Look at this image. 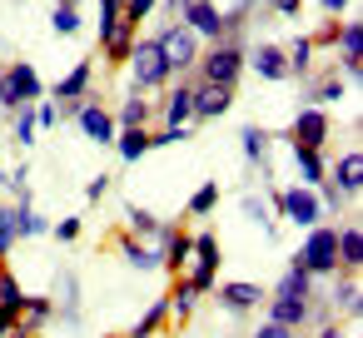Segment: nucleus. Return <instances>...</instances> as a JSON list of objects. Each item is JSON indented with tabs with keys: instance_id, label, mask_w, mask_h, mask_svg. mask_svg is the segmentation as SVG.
<instances>
[{
	"instance_id": "nucleus-3",
	"label": "nucleus",
	"mask_w": 363,
	"mask_h": 338,
	"mask_svg": "<svg viewBox=\"0 0 363 338\" xmlns=\"http://www.w3.org/2000/svg\"><path fill=\"white\" fill-rule=\"evenodd\" d=\"M298 264H303L313 278H333V274H338V229L318 219V224L308 229V239L298 244Z\"/></svg>"
},
{
	"instance_id": "nucleus-24",
	"label": "nucleus",
	"mask_w": 363,
	"mask_h": 338,
	"mask_svg": "<svg viewBox=\"0 0 363 338\" xmlns=\"http://www.w3.org/2000/svg\"><path fill=\"white\" fill-rule=\"evenodd\" d=\"M11 214H16V234H21V239H40V234H45V219L35 214V204H30V194H26V189H21V199H16V209H11Z\"/></svg>"
},
{
	"instance_id": "nucleus-28",
	"label": "nucleus",
	"mask_w": 363,
	"mask_h": 338,
	"mask_svg": "<svg viewBox=\"0 0 363 338\" xmlns=\"http://www.w3.org/2000/svg\"><path fill=\"white\" fill-rule=\"evenodd\" d=\"M115 150H120L125 164L145 159V154H150V130H120V135H115Z\"/></svg>"
},
{
	"instance_id": "nucleus-53",
	"label": "nucleus",
	"mask_w": 363,
	"mask_h": 338,
	"mask_svg": "<svg viewBox=\"0 0 363 338\" xmlns=\"http://www.w3.org/2000/svg\"><path fill=\"white\" fill-rule=\"evenodd\" d=\"M318 338H343V328H338V323H323V328H318Z\"/></svg>"
},
{
	"instance_id": "nucleus-18",
	"label": "nucleus",
	"mask_w": 363,
	"mask_h": 338,
	"mask_svg": "<svg viewBox=\"0 0 363 338\" xmlns=\"http://www.w3.org/2000/svg\"><path fill=\"white\" fill-rule=\"evenodd\" d=\"M358 269H363V229L358 224H343L338 229V274L358 278Z\"/></svg>"
},
{
	"instance_id": "nucleus-10",
	"label": "nucleus",
	"mask_w": 363,
	"mask_h": 338,
	"mask_svg": "<svg viewBox=\"0 0 363 338\" xmlns=\"http://www.w3.org/2000/svg\"><path fill=\"white\" fill-rule=\"evenodd\" d=\"M179 26H189L204 45L224 40V11L214 6V0H184V11H179Z\"/></svg>"
},
{
	"instance_id": "nucleus-8",
	"label": "nucleus",
	"mask_w": 363,
	"mask_h": 338,
	"mask_svg": "<svg viewBox=\"0 0 363 338\" xmlns=\"http://www.w3.org/2000/svg\"><path fill=\"white\" fill-rule=\"evenodd\" d=\"M70 120H75V125H80V135H85V140H95V145H115V135H120L115 115H110L100 100H80V105H70Z\"/></svg>"
},
{
	"instance_id": "nucleus-17",
	"label": "nucleus",
	"mask_w": 363,
	"mask_h": 338,
	"mask_svg": "<svg viewBox=\"0 0 363 338\" xmlns=\"http://www.w3.org/2000/svg\"><path fill=\"white\" fill-rule=\"evenodd\" d=\"M269 323H279V328L313 323V298H269Z\"/></svg>"
},
{
	"instance_id": "nucleus-51",
	"label": "nucleus",
	"mask_w": 363,
	"mask_h": 338,
	"mask_svg": "<svg viewBox=\"0 0 363 338\" xmlns=\"http://www.w3.org/2000/svg\"><path fill=\"white\" fill-rule=\"evenodd\" d=\"M105 189H110V179H105V174H95V179H90V189H85V199H90V204H95V199H100V194H105Z\"/></svg>"
},
{
	"instance_id": "nucleus-25",
	"label": "nucleus",
	"mask_w": 363,
	"mask_h": 338,
	"mask_svg": "<svg viewBox=\"0 0 363 338\" xmlns=\"http://www.w3.org/2000/svg\"><path fill=\"white\" fill-rule=\"evenodd\" d=\"M150 115H155V110H150V100H145V95H130V100L120 105L115 125H120V130H150Z\"/></svg>"
},
{
	"instance_id": "nucleus-32",
	"label": "nucleus",
	"mask_w": 363,
	"mask_h": 338,
	"mask_svg": "<svg viewBox=\"0 0 363 338\" xmlns=\"http://www.w3.org/2000/svg\"><path fill=\"white\" fill-rule=\"evenodd\" d=\"M284 55H289V70H294V75H308V70H313V40H308V35H294V45H289Z\"/></svg>"
},
{
	"instance_id": "nucleus-31",
	"label": "nucleus",
	"mask_w": 363,
	"mask_h": 338,
	"mask_svg": "<svg viewBox=\"0 0 363 338\" xmlns=\"http://www.w3.org/2000/svg\"><path fill=\"white\" fill-rule=\"evenodd\" d=\"M333 303H338L348 318H358V278H348V274H333Z\"/></svg>"
},
{
	"instance_id": "nucleus-52",
	"label": "nucleus",
	"mask_w": 363,
	"mask_h": 338,
	"mask_svg": "<svg viewBox=\"0 0 363 338\" xmlns=\"http://www.w3.org/2000/svg\"><path fill=\"white\" fill-rule=\"evenodd\" d=\"M348 6H353V0H318V11H323V16H343Z\"/></svg>"
},
{
	"instance_id": "nucleus-13",
	"label": "nucleus",
	"mask_w": 363,
	"mask_h": 338,
	"mask_svg": "<svg viewBox=\"0 0 363 338\" xmlns=\"http://www.w3.org/2000/svg\"><path fill=\"white\" fill-rule=\"evenodd\" d=\"M90 85H95V65L90 60H80L65 80H55V105L70 115V105H80V100H90Z\"/></svg>"
},
{
	"instance_id": "nucleus-50",
	"label": "nucleus",
	"mask_w": 363,
	"mask_h": 338,
	"mask_svg": "<svg viewBox=\"0 0 363 338\" xmlns=\"http://www.w3.org/2000/svg\"><path fill=\"white\" fill-rule=\"evenodd\" d=\"M95 6H100V26L105 21H120V0H95Z\"/></svg>"
},
{
	"instance_id": "nucleus-12",
	"label": "nucleus",
	"mask_w": 363,
	"mask_h": 338,
	"mask_svg": "<svg viewBox=\"0 0 363 338\" xmlns=\"http://www.w3.org/2000/svg\"><path fill=\"white\" fill-rule=\"evenodd\" d=\"M229 105H234V90L194 80V100H189V125H194V120H219V115H224Z\"/></svg>"
},
{
	"instance_id": "nucleus-2",
	"label": "nucleus",
	"mask_w": 363,
	"mask_h": 338,
	"mask_svg": "<svg viewBox=\"0 0 363 338\" xmlns=\"http://www.w3.org/2000/svg\"><path fill=\"white\" fill-rule=\"evenodd\" d=\"M194 75H199L204 85H224V90H239V80H244V40L224 35V40H214V45H199Z\"/></svg>"
},
{
	"instance_id": "nucleus-6",
	"label": "nucleus",
	"mask_w": 363,
	"mask_h": 338,
	"mask_svg": "<svg viewBox=\"0 0 363 338\" xmlns=\"http://www.w3.org/2000/svg\"><path fill=\"white\" fill-rule=\"evenodd\" d=\"M160 40H164V55H169V70L174 75H184V70H194V60H199V35L189 30V26H179V21H169L164 30H160Z\"/></svg>"
},
{
	"instance_id": "nucleus-33",
	"label": "nucleus",
	"mask_w": 363,
	"mask_h": 338,
	"mask_svg": "<svg viewBox=\"0 0 363 338\" xmlns=\"http://www.w3.org/2000/svg\"><path fill=\"white\" fill-rule=\"evenodd\" d=\"M214 209H219V184L209 179V184H199V189H194V199H189V214H194V219H209Z\"/></svg>"
},
{
	"instance_id": "nucleus-20",
	"label": "nucleus",
	"mask_w": 363,
	"mask_h": 338,
	"mask_svg": "<svg viewBox=\"0 0 363 338\" xmlns=\"http://www.w3.org/2000/svg\"><path fill=\"white\" fill-rule=\"evenodd\" d=\"M343 90H348V80H343L338 70H318V75L308 80V105L328 110V105H338V100H343Z\"/></svg>"
},
{
	"instance_id": "nucleus-43",
	"label": "nucleus",
	"mask_w": 363,
	"mask_h": 338,
	"mask_svg": "<svg viewBox=\"0 0 363 338\" xmlns=\"http://www.w3.org/2000/svg\"><path fill=\"white\" fill-rule=\"evenodd\" d=\"M125 214H130V229H135V234H160V219H155L150 209H135V204H130Z\"/></svg>"
},
{
	"instance_id": "nucleus-42",
	"label": "nucleus",
	"mask_w": 363,
	"mask_h": 338,
	"mask_svg": "<svg viewBox=\"0 0 363 338\" xmlns=\"http://www.w3.org/2000/svg\"><path fill=\"white\" fill-rule=\"evenodd\" d=\"M338 26H343V21H338V16H328V21H323V30H318V35H308V40H313V50H333V45H338Z\"/></svg>"
},
{
	"instance_id": "nucleus-41",
	"label": "nucleus",
	"mask_w": 363,
	"mask_h": 338,
	"mask_svg": "<svg viewBox=\"0 0 363 338\" xmlns=\"http://www.w3.org/2000/svg\"><path fill=\"white\" fill-rule=\"evenodd\" d=\"M155 6H160V0H120V16H125V21L140 30V26L150 21V11H155Z\"/></svg>"
},
{
	"instance_id": "nucleus-34",
	"label": "nucleus",
	"mask_w": 363,
	"mask_h": 338,
	"mask_svg": "<svg viewBox=\"0 0 363 338\" xmlns=\"http://www.w3.org/2000/svg\"><path fill=\"white\" fill-rule=\"evenodd\" d=\"M333 50H343V55H363V26H358V21H343Z\"/></svg>"
},
{
	"instance_id": "nucleus-27",
	"label": "nucleus",
	"mask_w": 363,
	"mask_h": 338,
	"mask_svg": "<svg viewBox=\"0 0 363 338\" xmlns=\"http://www.w3.org/2000/svg\"><path fill=\"white\" fill-rule=\"evenodd\" d=\"M164 318H169V298H160V303H150L140 318H135V328L125 333V338H155L160 328H164Z\"/></svg>"
},
{
	"instance_id": "nucleus-44",
	"label": "nucleus",
	"mask_w": 363,
	"mask_h": 338,
	"mask_svg": "<svg viewBox=\"0 0 363 338\" xmlns=\"http://www.w3.org/2000/svg\"><path fill=\"white\" fill-rule=\"evenodd\" d=\"M65 120V110L55 105V100H45V105H35V125H45V130H55Z\"/></svg>"
},
{
	"instance_id": "nucleus-38",
	"label": "nucleus",
	"mask_w": 363,
	"mask_h": 338,
	"mask_svg": "<svg viewBox=\"0 0 363 338\" xmlns=\"http://www.w3.org/2000/svg\"><path fill=\"white\" fill-rule=\"evenodd\" d=\"M21 298H26V288H21V278L6 269V264H0V303H6V308H21Z\"/></svg>"
},
{
	"instance_id": "nucleus-14",
	"label": "nucleus",
	"mask_w": 363,
	"mask_h": 338,
	"mask_svg": "<svg viewBox=\"0 0 363 338\" xmlns=\"http://www.w3.org/2000/svg\"><path fill=\"white\" fill-rule=\"evenodd\" d=\"M100 45H105V60L110 65H125L130 60V50H135V26L120 16V21H105L100 26Z\"/></svg>"
},
{
	"instance_id": "nucleus-30",
	"label": "nucleus",
	"mask_w": 363,
	"mask_h": 338,
	"mask_svg": "<svg viewBox=\"0 0 363 338\" xmlns=\"http://www.w3.org/2000/svg\"><path fill=\"white\" fill-rule=\"evenodd\" d=\"M214 278H219V259H194L189 274H184V283L194 293H214Z\"/></svg>"
},
{
	"instance_id": "nucleus-19",
	"label": "nucleus",
	"mask_w": 363,
	"mask_h": 338,
	"mask_svg": "<svg viewBox=\"0 0 363 338\" xmlns=\"http://www.w3.org/2000/svg\"><path fill=\"white\" fill-rule=\"evenodd\" d=\"M219 303H224L229 313H249V308L264 303V288L249 283V278H234V283H219Z\"/></svg>"
},
{
	"instance_id": "nucleus-35",
	"label": "nucleus",
	"mask_w": 363,
	"mask_h": 338,
	"mask_svg": "<svg viewBox=\"0 0 363 338\" xmlns=\"http://www.w3.org/2000/svg\"><path fill=\"white\" fill-rule=\"evenodd\" d=\"M189 244H194V254H189V259H224V249H219L214 229H194V234H189Z\"/></svg>"
},
{
	"instance_id": "nucleus-1",
	"label": "nucleus",
	"mask_w": 363,
	"mask_h": 338,
	"mask_svg": "<svg viewBox=\"0 0 363 338\" xmlns=\"http://www.w3.org/2000/svg\"><path fill=\"white\" fill-rule=\"evenodd\" d=\"M130 95H155V90H164L169 80H174V70H169V55H164V40L160 35H135V50H130Z\"/></svg>"
},
{
	"instance_id": "nucleus-21",
	"label": "nucleus",
	"mask_w": 363,
	"mask_h": 338,
	"mask_svg": "<svg viewBox=\"0 0 363 338\" xmlns=\"http://www.w3.org/2000/svg\"><path fill=\"white\" fill-rule=\"evenodd\" d=\"M274 298H313V274L298 264V254L289 259V269H284V278L274 283Z\"/></svg>"
},
{
	"instance_id": "nucleus-5",
	"label": "nucleus",
	"mask_w": 363,
	"mask_h": 338,
	"mask_svg": "<svg viewBox=\"0 0 363 338\" xmlns=\"http://www.w3.org/2000/svg\"><path fill=\"white\" fill-rule=\"evenodd\" d=\"M274 209H279L289 224H298V229H313V224L323 219V204H318V189H313V184H289V189H279V194H274Z\"/></svg>"
},
{
	"instance_id": "nucleus-15",
	"label": "nucleus",
	"mask_w": 363,
	"mask_h": 338,
	"mask_svg": "<svg viewBox=\"0 0 363 338\" xmlns=\"http://www.w3.org/2000/svg\"><path fill=\"white\" fill-rule=\"evenodd\" d=\"M328 184H333L343 199H358V189H363V154H358V150H348L343 159H333Z\"/></svg>"
},
{
	"instance_id": "nucleus-39",
	"label": "nucleus",
	"mask_w": 363,
	"mask_h": 338,
	"mask_svg": "<svg viewBox=\"0 0 363 338\" xmlns=\"http://www.w3.org/2000/svg\"><path fill=\"white\" fill-rule=\"evenodd\" d=\"M50 26H55V35H75L80 30V6H55L50 11Z\"/></svg>"
},
{
	"instance_id": "nucleus-49",
	"label": "nucleus",
	"mask_w": 363,
	"mask_h": 338,
	"mask_svg": "<svg viewBox=\"0 0 363 338\" xmlns=\"http://www.w3.org/2000/svg\"><path fill=\"white\" fill-rule=\"evenodd\" d=\"M298 6H303V0H269L274 16H298Z\"/></svg>"
},
{
	"instance_id": "nucleus-16",
	"label": "nucleus",
	"mask_w": 363,
	"mask_h": 338,
	"mask_svg": "<svg viewBox=\"0 0 363 338\" xmlns=\"http://www.w3.org/2000/svg\"><path fill=\"white\" fill-rule=\"evenodd\" d=\"M115 249H120L125 264H135V269H145V274L160 269V244H150V239L135 234V229H130V234H115Z\"/></svg>"
},
{
	"instance_id": "nucleus-36",
	"label": "nucleus",
	"mask_w": 363,
	"mask_h": 338,
	"mask_svg": "<svg viewBox=\"0 0 363 338\" xmlns=\"http://www.w3.org/2000/svg\"><path fill=\"white\" fill-rule=\"evenodd\" d=\"M194 298H199V293H194V288L184 283V274H174V293H169V308H174L179 318H189V313H194Z\"/></svg>"
},
{
	"instance_id": "nucleus-11",
	"label": "nucleus",
	"mask_w": 363,
	"mask_h": 338,
	"mask_svg": "<svg viewBox=\"0 0 363 338\" xmlns=\"http://www.w3.org/2000/svg\"><path fill=\"white\" fill-rule=\"evenodd\" d=\"M160 264L169 269V274H184V264H189V254H194V244H189V229H179V224H160Z\"/></svg>"
},
{
	"instance_id": "nucleus-37",
	"label": "nucleus",
	"mask_w": 363,
	"mask_h": 338,
	"mask_svg": "<svg viewBox=\"0 0 363 338\" xmlns=\"http://www.w3.org/2000/svg\"><path fill=\"white\" fill-rule=\"evenodd\" d=\"M16 214H11V204H0V264L11 259V249H16Z\"/></svg>"
},
{
	"instance_id": "nucleus-47",
	"label": "nucleus",
	"mask_w": 363,
	"mask_h": 338,
	"mask_svg": "<svg viewBox=\"0 0 363 338\" xmlns=\"http://www.w3.org/2000/svg\"><path fill=\"white\" fill-rule=\"evenodd\" d=\"M16 323H21V308H6V303H0V338H11Z\"/></svg>"
},
{
	"instance_id": "nucleus-4",
	"label": "nucleus",
	"mask_w": 363,
	"mask_h": 338,
	"mask_svg": "<svg viewBox=\"0 0 363 338\" xmlns=\"http://www.w3.org/2000/svg\"><path fill=\"white\" fill-rule=\"evenodd\" d=\"M45 95V80L35 75V65L16 60L0 70V110H26V105H40Z\"/></svg>"
},
{
	"instance_id": "nucleus-40",
	"label": "nucleus",
	"mask_w": 363,
	"mask_h": 338,
	"mask_svg": "<svg viewBox=\"0 0 363 338\" xmlns=\"http://www.w3.org/2000/svg\"><path fill=\"white\" fill-rule=\"evenodd\" d=\"M11 115H16V125H11V130H16V145H30V140H35V130H40V125H35V105L11 110Z\"/></svg>"
},
{
	"instance_id": "nucleus-45",
	"label": "nucleus",
	"mask_w": 363,
	"mask_h": 338,
	"mask_svg": "<svg viewBox=\"0 0 363 338\" xmlns=\"http://www.w3.org/2000/svg\"><path fill=\"white\" fill-rule=\"evenodd\" d=\"M244 214H249V219H259V224H264V229L274 234V219H269V209H264V199H244Z\"/></svg>"
},
{
	"instance_id": "nucleus-7",
	"label": "nucleus",
	"mask_w": 363,
	"mask_h": 338,
	"mask_svg": "<svg viewBox=\"0 0 363 338\" xmlns=\"http://www.w3.org/2000/svg\"><path fill=\"white\" fill-rule=\"evenodd\" d=\"M244 70H254V75H259V80H269V85H279V80H289V75H294V70H289L284 45H274V40L244 45Z\"/></svg>"
},
{
	"instance_id": "nucleus-9",
	"label": "nucleus",
	"mask_w": 363,
	"mask_h": 338,
	"mask_svg": "<svg viewBox=\"0 0 363 338\" xmlns=\"http://www.w3.org/2000/svg\"><path fill=\"white\" fill-rule=\"evenodd\" d=\"M328 135H333V120H328V110H318V105H303V110L294 115V125L284 130L289 145H313V150H323Z\"/></svg>"
},
{
	"instance_id": "nucleus-26",
	"label": "nucleus",
	"mask_w": 363,
	"mask_h": 338,
	"mask_svg": "<svg viewBox=\"0 0 363 338\" xmlns=\"http://www.w3.org/2000/svg\"><path fill=\"white\" fill-rule=\"evenodd\" d=\"M239 145H244V154H249V164H254V169H264V164H269V130L244 125V130H239Z\"/></svg>"
},
{
	"instance_id": "nucleus-29",
	"label": "nucleus",
	"mask_w": 363,
	"mask_h": 338,
	"mask_svg": "<svg viewBox=\"0 0 363 338\" xmlns=\"http://www.w3.org/2000/svg\"><path fill=\"white\" fill-rule=\"evenodd\" d=\"M50 313H55V303H50L45 293H26V298H21V323H26L30 333H35L40 323H50Z\"/></svg>"
},
{
	"instance_id": "nucleus-23",
	"label": "nucleus",
	"mask_w": 363,
	"mask_h": 338,
	"mask_svg": "<svg viewBox=\"0 0 363 338\" xmlns=\"http://www.w3.org/2000/svg\"><path fill=\"white\" fill-rule=\"evenodd\" d=\"M189 100H194V80H179V85L164 95V120H169V125H189Z\"/></svg>"
},
{
	"instance_id": "nucleus-22",
	"label": "nucleus",
	"mask_w": 363,
	"mask_h": 338,
	"mask_svg": "<svg viewBox=\"0 0 363 338\" xmlns=\"http://www.w3.org/2000/svg\"><path fill=\"white\" fill-rule=\"evenodd\" d=\"M294 164H298L303 184H313V189L328 179V159H323V150H313V145H294Z\"/></svg>"
},
{
	"instance_id": "nucleus-48",
	"label": "nucleus",
	"mask_w": 363,
	"mask_h": 338,
	"mask_svg": "<svg viewBox=\"0 0 363 338\" xmlns=\"http://www.w3.org/2000/svg\"><path fill=\"white\" fill-rule=\"evenodd\" d=\"M254 338H294V328H279V323H269V318H264V323L254 328Z\"/></svg>"
},
{
	"instance_id": "nucleus-54",
	"label": "nucleus",
	"mask_w": 363,
	"mask_h": 338,
	"mask_svg": "<svg viewBox=\"0 0 363 338\" xmlns=\"http://www.w3.org/2000/svg\"><path fill=\"white\" fill-rule=\"evenodd\" d=\"M11 338H35V333H30L26 323H16V333H11Z\"/></svg>"
},
{
	"instance_id": "nucleus-46",
	"label": "nucleus",
	"mask_w": 363,
	"mask_h": 338,
	"mask_svg": "<svg viewBox=\"0 0 363 338\" xmlns=\"http://www.w3.org/2000/svg\"><path fill=\"white\" fill-rule=\"evenodd\" d=\"M55 239H60V244H75V239H80V219H75V214L60 219V224H55Z\"/></svg>"
},
{
	"instance_id": "nucleus-55",
	"label": "nucleus",
	"mask_w": 363,
	"mask_h": 338,
	"mask_svg": "<svg viewBox=\"0 0 363 338\" xmlns=\"http://www.w3.org/2000/svg\"><path fill=\"white\" fill-rule=\"evenodd\" d=\"M55 6H80V0H55Z\"/></svg>"
}]
</instances>
